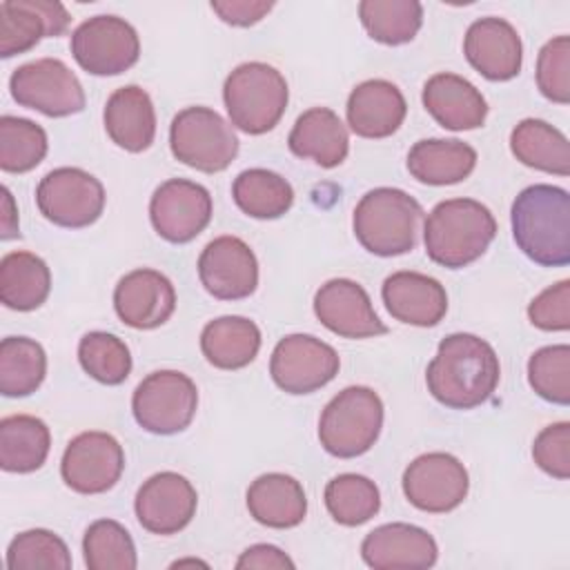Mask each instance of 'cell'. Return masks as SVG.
I'll return each instance as SVG.
<instances>
[{"instance_id":"obj_1","label":"cell","mask_w":570,"mask_h":570,"mask_svg":"<svg viewBox=\"0 0 570 570\" xmlns=\"http://www.w3.org/2000/svg\"><path fill=\"white\" fill-rule=\"evenodd\" d=\"M501 365L494 347L476 334H448L428 363V392L450 410L483 405L497 390Z\"/></svg>"},{"instance_id":"obj_2","label":"cell","mask_w":570,"mask_h":570,"mask_svg":"<svg viewBox=\"0 0 570 570\" xmlns=\"http://www.w3.org/2000/svg\"><path fill=\"white\" fill-rule=\"evenodd\" d=\"M517 247L537 265L570 263V194L563 187L537 183L519 191L510 209Z\"/></svg>"},{"instance_id":"obj_3","label":"cell","mask_w":570,"mask_h":570,"mask_svg":"<svg viewBox=\"0 0 570 570\" xmlns=\"http://www.w3.org/2000/svg\"><path fill=\"white\" fill-rule=\"evenodd\" d=\"M494 236L492 212L474 198L441 200L423 223L428 258L448 269H461L481 258Z\"/></svg>"},{"instance_id":"obj_4","label":"cell","mask_w":570,"mask_h":570,"mask_svg":"<svg viewBox=\"0 0 570 570\" xmlns=\"http://www.w3.org/2000/svg\"><path fill=\"white\" fill-rule=\"evenodd\" d=\"M423 223L421 203L396 187H374L354 207L356 240L374 256H401L416 247Z\"/></svg>"},{"instance_id":"obj_5","label":"cell","mask_w":570,"mask_h":570,"mask_svg":"<svg viewBox=\"0 0 570 570\" xmlns=\"http://www.w3.org/2000/svg\"><path fill=\"white\" fill-rule=\"evenodd\" d=\"M223 100L229 122L245 134L272 131L283 118L289 89L278 69L267 62L238 65L223 85Z\"/></svg>"},{"instance_id":"obj_6","label":"cell","mask_w":570,"mask_h":570,"mask_svg":"<svg viewBox=\"0 0 570 570\" xmlns=\"http://www.w3.org/2000/svg\"><path fill=\"white\" fill-rule=\"evenodd\" d=\"M383 428V401L365 385L341 390L321 412L318 441L323 450L338 459L365 454Z\"/></svg>"},{"instance_id":"obj_7","label":"cell","mask_w":570,"mask_h":570,"mask_svg":"<svg viewBox=\"0 0 570 570\" xmlns=\"http://www.w3.org/2000/svg\"><path fill=\"white\" fill-rule=\"evenodd\" d=\"M169 147L178 163L203 174H218L236 158L238 138L218 111L196 105L174 116Z\"/></svg>"},{"instance_id":"obj_8","label":"cell","mask_w":570,"mask_h":570,"mask_svg":"<svg viewBox=\"0 0 570 570\" xmlns=\"http://www.w3.org/2000/svg\"><path fill=\"white\" fill-rule=\"evenodd\" d=\"M198 407L196 383L178 370H156L134 390L136 423L151 434H176L189 428Z\"/></svg>"},{"instance_id":"obj_9","label":"cell","mask_w":570,"mask_h":570,"mask_svg":"<svg viewBox=\"0 0 570 570\" xmlns=\"http://www.w3.org/2000/svg\"><path fill=\"white\" fill-rule=\"evenodd\" d=\"M11 98L49 118H65L85 109V89L78 76L58 58H38L13 69Z\"/></svg>"},{"instance_id":"obj_10","label":"cell","mask_w":570,"mask_h":570,"mask_svg":"<svg viewBox=\"0 0 570 570\" xmlns=\"http://www.w3.org/2000/svg\"><path fill=\"white\" fill-rule=\"evenodd\" d=\"M102 183L80 167H58L45 174L36 187V205L40 214L67 229L94 225L105 209Z\"/></svg>"},{"instance_id":"obj_11","label":"cell","mask_w":570,"mask_h":570,"mask_svg":"<svg viewBox=\"0 0 570 570\" xmlns=\"http://www.w3.org/2000/svg\"><path fill=\"white\" fill-rule=\"evenodd\" d=\"M69 49L87 73L118 76L138 62L140 38L125 18L94 16L73 29Z\"/></svg>"},{"instance_id":"obj_12","label":"cell","mask_w":570,"mask_h":570,"mask_svg":"<svg viewBox=\"0 0 570 570\" xmlns=\"http://www.w3.org/2000/svg\"><path fill=\"white\" fill-rule=\"evenodd\" d=\"M338 367L336 350L312 334L281 338L269 358L272 381L287 394H312L325 387L338 374Z\"/></svg>"},{"instance_id":"obj_13","label":"cell","mask_w":570,"mask_h":570,"mask_svg":"<svg viewBox=\"0 0 570 570\" xmlns=\"http://www.w3.org/2000/svg\"><path fill=\"white\" fill-rule=\"evenodd\" d=\"M214 203L207 187L187 178L160 183L149 200V220L160 238L174 245L194 240L212 220Z\"/></svg>"},{"instance_id":"obj_14","label":"cell","mask_w":570,"mask_h":570,"mask_svg":"<svg viewBox=\"0 0 570 570\" xmlns=\"http://www.w3.org/2000/svg\"><path fill=\"white\" fill-rule=\"evenodd\" d=\"M405 499L430 514L452 512L463 503L470 490L465 465L448 452H428L416 456L401 479Z\"/></svg>"},{"instance_id":"obj_15","label":"cell","mask_w":570,"mask_h":570,"mask_svg":"<svg viewBox=\"0 0 570 570\" xmlns=\"http://www.w3.org/2000/svg\"><path fill=\"white\" fill-rule=\"evenodd\" d=\"M125 470L122 445L109 432H80L62 454L60 474L78 494H102L111 490Z\"/></svg>"},{"instance_id":"obj_16","label":"cell","mask_w":570,"mask_h":570,"mask_svg":"<svg viewBox=\"0 0 570 570\" xmlns=\"http://www.w3.org/2000/svg\"><path fill=\"white\" fill-rule=\"evenodd\" d=\"M200 285L218 301H240L258 287V261L238 236H218L198 256Z\"/></svg>"},{"instance_id":"obj_17","label":"cell","mask_w":570,"mask_h":570,"mask_svg":"<svg viewBox=\"0 0 570 570\" xmlns=\"http://www.w3.org/2000/svg\"><path fill=\"white\" fill-rule=\"evenodd\" d=\"M198 494L178 472L165 470L151 474L136 492L134 512L138 523L151 534H176L187 528L196 514Z\"/></svg>"},{"instance_id":"obj_18","label":"cell","mask_w":570,"mask_h":570,"mask_svg":"<svg viewBox=\"0 0 570 570\" xmlns=\"http://www.w3.org/2000/svg\"><path fill=\"white\" fill-rule=\"evenodd\" d=\"M314 314L323 327L343 338H370L387 332L370 294L350 278H332L314 294Z\"/></svg>"},{"instance_id":"obj_19","label":"cell","mask_w":570,"mask_h":570,"mask_svg":"<svg viewBox=\"0 0 570 570\" xmlns=\"http://www.w3.org/2000/svg\"><path fill=\"white\" fill-rule=\"evenodd\" d=\"M114 309L125 325L134 330H154L171 318L176 309V289L158 269L140 267L118 281L114 289Z\"/></svg>"},{"instance_id":"obj_20","label":"cell","mask_w":570,"mask_h":570,"mask_svg":"<svg viewBox=\"0 0 570 570\" xmlns=\"http://www.w3.org/2000/svg\"><path fill=\"white\" fill-rule=\"evenodd\" d=\"M363 561L374 570H423L439 559L434 537L412 523H383L365 534Z\"/></svg>"},{"instance_id":"obj_21","label":"cell","mask_w":570,"mask_h":570,"mask_svg":"<svg viewBox=\"0 0 570 570\" xmlns=\"http://www.w3.org/2000/svg\"><path fill=\"white\" fill-rule=\"evenodd\" d=\"M463 53L472 69L492 82L512 80L523 62V45L517 29L497 16L479 18L468 27Z\"/></svg>"},{"instance_id":"obj_22","label":"cell","mask_w":570,"mask_h":570,"mask_svg":"<svg viewBox=\"0 0 570 570\" xmlns=\"http://www.w3.org/2000/svg\"><path fill=\"white\" fill-rule=\"evenodd\" d=\"M69 11L53 0H4L0 2V56L11 58L33 49L42 38L67 31Z\"/></svg>"},{"instance_id":"obj_23","label":"cell","mask_w":570,"mask_h":570,"mask_svg":"<svg viewBox=\"0 0 570 570\" xmlns=\"http://www.w3.org/2000/svg\"><path fill=\"white\" fill-rule=\"evenodd\" d=\"M381 298L392 318L414 327H434L448 312L445 287L421 272L401 269L390 274L383 281Z\"/></svg>"},{"instance_id":"obj_24","label":"cell","mask_w":570,"mask_h":570,"mask_svg":"<svg viewBox=\"0 0 570 570\" xmlns=\"http://www.w3.org/2000/svg\"><path fill=\"white\" fill-rule=\"evenodd\" d=\"M407 114L401 89L383 78H372L350 91L345 116L350 129L361 138H387L399 131Z\"/></svg>"},{"instance_id":"obj_25","label":"cell","mask_w":570,"mask_h":570,"mask_svg":"<svg viewBox=\"0 0 570 570\" xmlns=\"http://www.w3.org/2000/svg\"><path fill=\"white\" fill-rule=\"evenodd\" d=\"M421 98L428 114L450 131L479 129L488 116V102L483 94L459 73H434L423 85Z\"/></svg>"},{"instance_id":"obj_26","label":"cell","mask_w":570,"mask_h":570,"mask_svg":"<svg viewBox=\"0 0 570 570\" xmlns=\"http://www.w3.org/2000/svg\"><path fill=\"white\" fill-rule=\"evenodd\" d=\"M105 131L120 149L140 154L156 138V111L149 94L138 85L116 89L102 111Z\"/></svg>"},{"instance_id":"obj_27","label":"cell","mask_w":570,"mask_h":570,"mask_svg":"<svg viewBox=\"0 0 570 570\" xmlns=\"http://www.w3.org/2000/svg\"><path fill=\"white\" fill-rule=\"evenodd\" d=\"M287 145L294 156L332 169L347 158L350 134L336 111L330 107H312L296 118Z\"/></svg>"},{"instance_id":"obj_28","label":"cell","mask_w":570,"mask_h":570,"mask_svg":"<svg viewBox=\"0 0 570 570\" xmlns=\"http://www.w3.org/2000/svg\"><path fill=\"white\" fill-rule=\"evenodd\" d=\"M245 501L254 521L274 530L296 528L307 514V497L301 481L283 472L256 476L247 488Z\"/></svg>"},{"instance_id":"obj_29","label":"cell","mask_w":570,"mask_h":570,"mask_svg":"<svg viewBox=\"0 0 570 570\" xmlns=\"http://www.w3.org/2000/svg\"><path fill=\"white\" fill-rule=\"evenodd\" d=\"M476 167V151L456 138H423L407 151V171L423 185H456Z\"/></svg>"},{"instance_id":"obj_30","label":"cell","mask_w":570,"mask_h":570,"mask_svg":"<svg viewBox=\"0 0 570 570\" xmlns=\"http://www.w3.org/2000/svg\"><path fill=\"white\" fill-rule=\"evenodd\" d=\"M261 350V330L245 316H220L200 332V352L218 370L247 367Z\"/></svg>"},{"instance_id":"obj_31","label":"cell","mask_w":570,"mask_h":570,"mask_svg":"<svg viewBox=\"0 0 570 570\" xmlns=\"http://www.w3.org/2000/svg\"><path fill=\"white\" fill-rule=\"evenodd\" d=\"M49 450L51 432L42 419L11 414L0 421V465L4 472H36L45 465Z\"/></svg>"},{"instance_id":"obj_32","label":"cell","mask_w":570,"mask_h":570,"mask_svg":"<svg viewBox=\"0 0 570 570\" xmlns=\"http://www.w3.org/2000/svg\"><path fill=\"white\" fill-rule=\"evenodd\" d=\"M51 292L49 265L33 252H9L0 261V301L16 312L38 309Z\"/></svg>"},{"instance_id":"obj_33","label":"cell","mask_w":570,"mask_h":570,"mask_svg":"<svg viewBox=\"0 0 570 570\" xmlns=\"http://www.w3.org/2000/svg\"><path fill=\"white\" fill-rule=\"evenodd\" d=\"M510 149L525 167L557 176L570 174V142L563 131L546 120H521L510 134Z\"/></svg>"},{"instance_id":"obj_34","label":"cell","mask_w":570,"mask_h":570,"mask_svg":"<svg viewBox=\"0 0 570 570\" xmlns=\"http://www.w3.org/2000/svg\"><path fill=\"white\" fill-rule=\"evenodd\" d=\"M232 198L243 214L258 220H274L285 216L294 205V189L281 174L252 167L234 178Z\"/></svg>"},{"instance_id":"obj_35","label":"cell","mask_w":570,"mask_h":570,"mask_svg":"<svg viewBox=\"0 0 570 570\" xmlns=\"http://www.w3.org/2000/svg\"><path fill=\"white\" fill-rule=\"evenodd\" d=\"M47 376L45 347L29 336H7L0 343V392L11 399L33 394Z\"/></svg>"},{"instance_id":"obj_36","label":"cell","mask_w":570,"mask_h":570,"mask_svg":"<svg viewBox=\"0 0 570 570\" xmlns=\"http://www.w3.org/2000/svg\"><path fill=\"white\" fill-rule=\"evenodd\" d=\"M358 18L367 36L381 45H405L423 24V4L416 0H363Z\"/></svg>"},{"instance_id":"obj_37","label":"cell","mask_w":570,"mask_h":570,"mask_svg":"<svg viewBox=\"0 0 570 570\" xmlns=\"http://www.w3.org/2000/svg\"><path fill=\"white\" fill-rule=\"evenodd\" d=\"M323 499L330 517L347 528L367 523L381 510V492L376 483L354 472L327 481Z\"/></svg>"},{"instance_id":"obj_38","label":"cell","mask_w":570,"mask_h":570,"mask_svg":"<svg viewBox=\"0 0 570 570\" xmlns=\"http://www.w3.org/2000/svg\"><path fill=\"white\" fill-rule=\"evenodd\" d=\"M49 149L47 131L20 116L0 118V169L7 174H24L36 169Z\"/></svg>"},{"instance_id":"obj_39","label":"cell","mask_w":570,"mask_h":570,"mask_svg":"<svg viewBox=\"0 0 570 570\" xmlns=\"http://www.w3.org/2000/svg\"><path fill=\"white\" fill-rule=\"evenodd\" d=\"M82 554L89 570H136L138 566L131 534L114 519H98L85 530Z\"/></svg>"},{"instance_id":"obj_40","label":"cell","mask_w":570,"mask_h":570,"mask_svg":"<svg viewBox=\"0 0 570 570\" xmlns=\"http://www.w3.org/2000/svg\"><path fill=\"white\" fill-rule=\"evenodd\" d=\"M80 367L105 385H120L131 374V352L109 332H87L78 343Z\"/></svg>"},{"instance_id":"obj_41","label":"cell","mask_w":570,"mask_h":570,"mask_svg":"<svg viewBox=\"0 0 570 570\" xmlns=\"http://www.w3.org/2000/svg\"><path fill=\"white\" fill-rule=\"evenodd\" d=\"M9 570H69L67 543L51 530L33 528L16 534L7 548Z\"/></svg>"},{"instance_id":"obj_42","label":"cell","mask_w":570,"mask_h":570,"mask_svg":"<svg viewBox=\"0 0 570 570\" xmlns=\"http://www.w3.org/2000/svg\"><path fill=\"white\" fill-rule=\"evenodd\" d=\"M528 383L548 403H570V347L546 345L528 361Z\"/></svg>"},{"instance_id":"obj_43","label":"cell","mask_w":570,"mask_h":570,"mask_svg":"<svg viewBox=\"0 0 570 570\" xmlns=\"http://www.w3.org/2000/svg\"><path fill=\"white\" fill-rule=\"evenodd\" d=\"M537 87L559 105L570 102V38L557 36L548 40L537 56Z\"/></svg>"},{"instance_id":"obj_44","label":"cell","mask_w":570,"mask_h":570,"mask_svg":"<svg viewBox=\"0 0 570 570\" xmlns=\"http://www.w3.org/2000/svg\"><path fill=\"white\" fill-rule=\"evenodd\" d=\"M532 459L546 474L566 481L570 476V423L546 425L532 443Z\"/></svg>"},{"instance_id":"obj_45","label":"cell","mask_w":570,"mask_h":570,"mask_svg":"<svg viewBox=\"0 0 570 570\" xmlns=\"http://www.w3.org/2000/svg\"><path fill=\"white\" fill-rule=\"evenodd\" d=\"M528 318L543 332H566L570 327V281L546 287L528 305Z\"/></svg>"},{"instance_id":"obj_46","label":"cell","mask_w":570,"mask_h":570,"mask_svg":"<svg viewBox=\"0 0 570 570\" xmlns=\"http://www.w3.org/2000/svg\"><path fill=\"white\" fill-rule=\"evenodd\" d=\"M209 7L223 22H227L232 27H252L274 9V2H263V0H214Z\"/></svg>"},{"instance_id":"obj_47","label":"cell","mask_w":570,"mask_h":570,"mask_svg":"<svg viewBox=\"0 0 570 570\" xmlns=\"http://www.w3.org/2000/svg\"><path fill=\"white\" fill-rule=\"evenodd\" d=\"M236 568L238 570H292L294 568V561L276 546L272 543H256V546H249L236 561Z\"/></svg>"},{"instance_id":"obj_48","label":"cell","mask_w":570,"mask_h":570,"mask_svg":"<svg viewBox=\"0 0 570 570\" xmlns=\"http://www.w3.org/2000/svg\"><path fill=\"white\" fill-rule=\"evenodd\" d=\"M0 236H2V240L20 236L18 214L13 209V196H11L9 187H2V234Z\"/></svg>"}]
</instances>
